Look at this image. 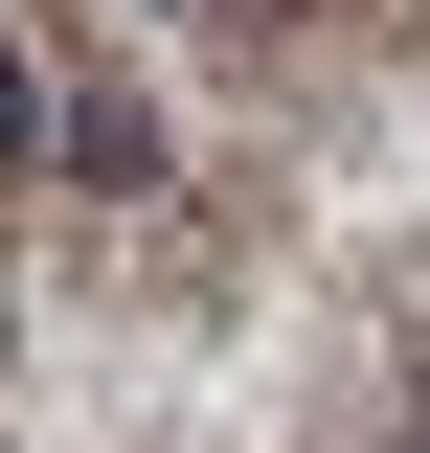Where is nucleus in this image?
Segmentation results:
<instances>
[{
  "label": "nucleus",
  "mask_w": 430,
  "mask_h": 453,
  "mask_svg": "<svg viewBox=\"0 0 430 453\" xmlns=\"http://www.w3.org/2000/svg\"><path fill=\"white\" fill-rule=\"evenodd\" d=\"M23 136H46V91H23V46H0V159H23Z\"/></svg>",
  "instance_id": "1"
}]
</instances>
